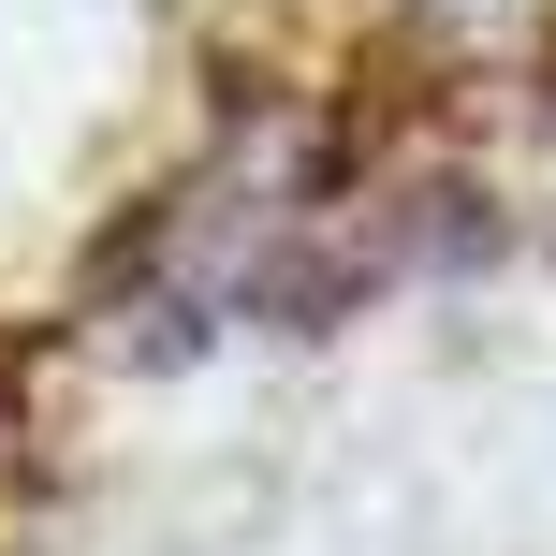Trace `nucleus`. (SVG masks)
<instances>
[{"instance_id": "obj_1", "label": "nucleus", "mask_w": 556, "mask_h": 556, "mask_svg": "<svg viewBox=\"0 0 556 556\" xmlns=\"http://www.w3.org/2000/svg\"><path fill=\"white\" fill-rule=\"evenodd\" d=\"M542 103H556V88H542Z\"/></svg>"}]
</instances>
